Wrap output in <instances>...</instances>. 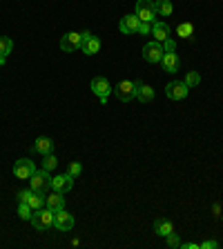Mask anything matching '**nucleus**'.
I'll return each instance as SVG.
<instances>
[{
    "mask_svg": "<svg viewBox=\"0 0 223 249\" xmlns=\"http://www.w3.org/2000/svg\"><path fill=\"white\" fill-rule=\"evenodd\" d=\"M136 33H141V36H147V33H152V25H150V22H141L139 29H136Z\"/></svg>",
    "mask_w": 223,
    "mask_h": 249,
    "instance_id": "obj_29",
    "label": "nucleus"
},
{
    "mask_svg": "<svg viewBox=\"0 0 223 249\" xmlns=\"http://www.w3.org/2000/svg\"><path fill=\"white\" fill-rule=\"evenodd\" d=\"M80 172H83V165H80V162H72V165L67 167V174H69V176H74V178L80 176Z\"/></svg>",
    "mask_w": 223,
    "mask_h": 249,
    "instance_id": "obj_27",
    "label": "nucleus"
},
{
    "mask_svg": "<svg viewBox=\"0 0 223 249\" xmlns=\"http://www.w3.org/2000/svg\"><path fill=\"white\" fill-rule=\"evenodd\" d=\"M89 87H92V91H94L96 96H98L100 103H107V98H110V94H112V85H110V80H107L105 76L92 78Z\"/></svg>",
    "mask_w": 223,
    "mask_h": 249,
    "instance_id": "obj_5",
    "label": "nucleus"
},
{
    "mask_svg": "<svg viewBox=\"0 0 223 249\" xmlns=\"http://www.w3.org/2000/svg\"><path fill=\"white\" fill-rule=\"evenodd\" d=\"M49 187H51L49 172H47V169H36V172L32 174V178H29V189H32V191H40V194H45Z\"/></svg>",
    "mask_w": 223,
    "mask_h": 249,
    "instance_id": "obj_2",
    "label": "nucleus"
},
{
    "mask_svg": "<svg viewBox=\"0 0 223 249\" xmlns=\"http://www.w3.org/2000/svg\"><path fill=\"white\" fill-rule=\"evenodd\" d=\"M134 100H139V103H152V100H154V89L139 80V85H136V98Z\"/></svg>",
    "mask_w": 223,
    "mask_h": 249,
    "instance_id": "obj_17",
    "label": "nucleus"
},
{
    "mask_svg": "<svg viewBox=\"0 0 223 249\" xmlns=\"http://www.w3.org/2000/svg\"><path fill=\"white\" fill-rule=\"evenodd\" d=\"M170 25L167 22H163V20H154L152 22V36H154V40L156 43H165L167 38H170Z\"/></svg>",
    "mask_w": 223,
    "mask_h": 249,
    "instance_id": "obj_15",
    "label": "nucleus"
},
{
    "mask_svg": "<svg viewBox=\"0 0 223 249\" xmlns=\"http://www.w3.org/2000/svg\"><path fill=\"white\" fill-rule=\"evenodd\" d=\"M11 47H14V43H11L7 36H0V56H2V58H7V56L11 54Z\"/></svg>",
    "mask_w": 223,
    "mask_h": 249,
    "instance_id": "obj_25",
    "label": "nucleus"
},
{
    "mask_svg": "<svg viewBox=\"0 0 223 249\" xmlns=\"http://www.w3.org/2000/svg\"><path fill=\"white\" fill-rule=\"evenodd\" d=\"M183 83L188 85L190 89H192V87H196V85H201V76H199V73H196V72H190L188 76H185V80H183Z\"/></svg>",
    "mask_w": 223,
    "mask_h": 249,
    "instance_id": "obj_26",
    "label": "nucleus"
},
{
    "mask_svg": "<svg viewBox=\"0 0 223 249\" xmlns=\"http://www.w3.org/2000/svg\"><path fill=\"white\" fill-rule=\"evenodd\" d=\"M172 232H174V222L172 220H167V218H159V220L154 222V234H156V236L167 238Z\"/></svg>",
    "mask_w": 223,
    "mask_h": 249,
    "instance_id": "obj_16",
    "label": "nucleus"
},
{
    "mask_svg": "<svg viewBox=\"0 0 223 249\" xmlns=\"http://www.w3.org/2000/svg\"><path fill=\"white\" fill-rule=\"evenodd\" d=\"M33 172H36V165H33L29 158H20V161H16V165H14V176L20 178V180H29Z\"/></svg>",
    "mask_w": 223,
    "mask_h": 249,
    "instance_id": "obj_10",
    "label": "nucleus"
},
{
    "mask_svg": "<svg viewBox=\"0 0 223 249\" xmlns=\"http://www.w3.org/2000/svg\"><path fill=\"white\" fill-rule=\"evenodd\" d=\"M83 47V31L76 33V31H69L61 38V49L63 51H76Z\"/></svg>",
    "mask_w": 223,
    "mask_h": 249,
    "instance_id": "obj_8",
    "label": "nucleus"
},
{
    "mask_svg": "<svg viewBox=\"0 0 223 249\" xmlns=\"http://www.w3.org/2000/svg\"><path fill=\"white\" fill-rule=\"evenodd\" d=\"M72 187H74V176H69V174L51 176V189L58 191V194H67V191H72Z\"/></svg>",
    "mask_w": 223,
    "mask_h": 249,
    "instance_id": "obj_9",
    "label": "nucleus"
},
{
    "mask_svg": "<svg viewBox=\"0 0 223 249\" xmlns=\"http://www.w3.org/2000/svg\"><path fill=\"white\" fill-rule=\"evenodd\" d=\"M33 151H38L40 156L45 154H51L54 151V143H51V138H36V145H33Z\"/></svg>",
    "mask_w": 223,
    "mask_h": 249,
    "instance_id": "obj_20",
    "label": "nucleus"
},
{
    "mask_svg": "<svg viewBox=\"0 0 223 249\" xmlns=\"http://www.w3.org/2000/svg\"><path fill=\"white\" fill-rule=\"evenodd\" d=\"M45 207H49V209H54V211L65 209V198H63V194L54 191V194L45 196Z\"/></svg>",
    "mask_w": 223,
    "mask_h": 249,
    "instance_id": "obj_18",
    "label": "nucleus"
},
{
    "mask_svg": "<svg viewBox=\"0 0 223 249\" xmlns=\"http://www.w3.org/2000/svg\"><path fill=\"white\" fill-rule=\"evenodd\" d=\"M141 20L136 14H127V16H123L121 22H118V29H121L125 36H132V33H136V29H139Z\"/></svg>",
    "mask_w": 223,
    "mask_h": 249,
    "instance_id": "obj_13",
    "label": "nucleus"
},
{
    "mask_svg": "<svg viewBox=\"0 0 223 249\" xmlns=\"http://www.w3.org/2000/svg\"><path fill=\"white\" fill-rule=\"evenodd\" d=\"M154 9H156V16H172L174 5L172 0H154Z\"/></svg>",
    "mask_w": 223,
    "mask_h": 249,
    "instance_id": "obj_19",
    "label": "nucleus"
},
{
    "mask_svg": "<svg viewBox=\"0 0 223 249\" xmlns=\"http://www.w3.org/2000/svg\"><path fill=\"white\" fill-rule=\"evenodd\" d=\"M165 240H167V245H170V247H181V238L176 236V232H172Z\"/></svg>",
    "mask_w": 223,
    "mask_h": 249,
    "instance_id": "obj_28",
    "label": "nucleus"
},
{
    "mask_svg": "<svg viewBox=\"0 0 223 249\" xmlns=\"http://www.w3.org/2000/svg\"><path fill=\"white\" fill-rule=\"evenodd\" d=\"M188 94H190V87L183 80H172V83L165 85V96L170 100H183L188 98Z\"/></svg>",
    "mask_w": 223,
    "mask_h": 249,
    "instance_id": "obj_7",
    "label": "nucleus"
},
{
    "mask_svg": "<svg viewBox=\"0 0 223 249\" xmlns=\"http://www.w3.org/2000/svg\"><path fill=\"white\" fill-rule=\"evenodd\" d=\"M32 225H33L36 229H38V232L51 229V227H54V209H49V207H43V209L33 211Z\"/></svg>",
    "mask_w": 223,
    "mask_h": 249,
    "instance_id": "obj_1",
    "label": "nucleus"
},
{
    "mask_svg": "<svg viewBox=\"0 0 223 249\" xmlns=\"http://www.w3.org/2000/svg\"><path fill=\"white\" fill-rule=\"evenodd\" d=\"M85 56H94L100 51V40L96 38L92 31H83V47H80Z\"/></svg>",
    "mask_w": 223,
    "mask_h": 249,
    "instance_id": "obj_12",
    "label": "nucleus"
},
{
    "mask_svg": "<svg viewBox=\"0 0 223 249\" xmlns=\"http://www.w3.org/2000/svg\"><path fill=\"white\" fill-rule=\"evenodd\" d=\"M176 33L185 40H192L194 38V25H192V22H181L176 27Z\"/></svg>",
    "mask_w": 223,
    "mask_h": 249,
    "instance_id": "obj_21",
    "label": "nucleus"
},
{
    "mask_svg": "<svg viewBox=\"0 0 223 249\" xmlns=\"http://www.w3.org/2000/svg\"><path fill=\"white\" fill-rule=\"evenodd\" d=\"M161 67H163V72L165 73H176L178 69H181V60H178L176 51H167V54H163Z\"/></svg>",
    "mask_w": 223,
    "mask_h": 249,
    "instance_id": "obj_14",
    "label": "nucleus"
},
{
    "mask_svg": "<svg viewBox=\"0 0 223 249\" xmlns=\"http://www.w3.org/2000/svg\"><path fill=\"white\" fill-rule=\"evenodd\" d=\"M56 167H58V158H56L54 154H45V158H43V169H47V172H54Z\"/></svg>",
    "mask_w": 223,
    "mask_h": 249,
    "instance_id": "obj_24",
    "label": "nucleus"
},
{
    "mask_svg": "<svg viewBox=\"0 0 223 249\" xmlns=\"http://www.w3.org/2000/svg\"><path fill=\"white\" fill-rule=\"evenodd\" d=\"M5 60H7V58H2V56H0V67L5 65Z\"/></svg>",
    "mask_w": 223,
    "mask_h": 249,
    "instance_id": "obj_34",
    "label": "nucleus"
},
{
    "mask_svg": "<svg viewBox=\"0 0 223 249\" xmlns=\"http://www.w3.org/2000/svg\"><path fill=\"white\" fill-rule=\"evenodd\" d=\"M18 216H20L22 220H32V216H33L32 205H29V203H20V205H18Z\"/></svg>",
    "mask_w": 223,
    "mask_h": 249,
    "instance_id": "obj_23",
    "label": "nucleus"
},
{
    "mask_svg": "<svg viewBox=\"0 0 223 249\" xmlns=\"http://www.w3.org/2000/svg\"><path fill=\"white\" fill-rule=\"evenodd\" d=\"M134 14L139 16L141 22H154L156 18V9H154V0H136V7H134Z\"/></svg>",
    "mask_w": 223,
    "mask_h": 249,
    "instance_id": "obj_3",
    "label": "nucleus"
},
{
    "mask_svg": "<svg viewBox=\"0 0 223 249\" xmlns=\"http://www.w3.org/2000/svg\"><path fill=\"white\" fill-rule=\"evenodd\" d=\"M29 196H32V189H22V191H18V203H27Z\"/></svg>",
    "mask_w": 223,
    "mask_h": 249,
    "instance_id": "obj_31",
    "label": "nucleus"
},
{
    "mask_svg": "<svg viewBox=\"0 0 223 249\" xmlns=\"http://www.w3.org/2000/svg\"><path fill=\"white\" fill-rule=\"evenodd\" d=\"M181 249H201L199 243H181Z\"/></svg>",
    "mask_w": 223,
    "mask_h": 249,
    "instance_id": "obj_33",
    "label": "nucleus"
},
{
    "mask_svg": "<svg viewBox=\"0 0 223 249\" xmlns=\"http://www.w3.org/2000/svg\"><path fill=\"white\" fill-rule=\"evenodd\" d=\"M74 225H76V218L69 211H65V209L54 211V229H58V232H72Z\"/></svg>",
    "mask_w": 223,
    "mask_h": 249,
    "instance_id": "obj_6",
    "label": "nucleus"
},
{
    "mask_svg": "<svg viewBox=\"0 0 223 249\" xmlns=\"http://www.w3.org/2000/svg\"><path fill=\"white\" fill-rule=\"evenodd\" d=\"M45 196L47 194H40V191H32V196H29V205H32V209L33 211H38V209H43L45 207Z\"/></svg>",
    "mask_w": 223,
    "mask_h": 249,
    "instance_id": "obj_22",
    "label": "nucleus"
},
{
    "mask_svg": "<svg viewBox=\"0 0 223 249\" xmlns=\"http://www.w3.org/2000/svg\"><path fill=\"white\" fill-rule=\"evenodd\" d=\"M136 85H139V80H121L114 87V94L121 103H129V100L136 98Z\"/></svg>",
    "mask_w": 223,
    "mask_h": 249,
    "instance_id": "obj_4",
    "label": "nucleus"
},
{
    "mask_svg": "<svg viewBox=\"0 0 223 249\" xmlns=\"http://www.w3.org/2000/svg\"><path fill=\"white\" fill-rule=\"evenodd\" d=\"M163 54H165V51H163V44L156 43V40H150V43L143 47V58L147 62H161Z\"/></svg>",
    "mask_w": 223,
    "mask_h": 249,
    "instance_id": "obj_11",
    "label": "nucleus"
},
{
    "mask_svg": "<svg viewBox=\"0 0 223 249\" xmlns=\"http://www.w3.org/2000/svg\"><path fill=\"white\" fill-rule=\"evenodd\" d=\"M201 249H219V240H206L201 243Z\"/></svg>",
    "mask_w": 223,
    "mask_h": 249,
    "instance_id": "obj_32",
    "label": "nucleus"
},
{
    "mask_svg": "<svg viewBox=\"0 0 223 249\" xmlns=\"http://www.w3.org/2000/svg\"><path fill=\"white\" fill-rule=\"evenodd\" d=\"M161 44H163V51H165V54L167 51H176V43H174L172 38H167L165 43H161Z\"/></svg>",
    "mask_w": 223,
    "mask_h": 249,
    "instance_id": "obj_30",
    "label": "nucleus"
}]
</instances>
